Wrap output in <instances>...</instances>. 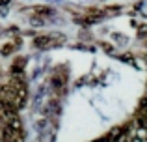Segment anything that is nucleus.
I'll use <instances>...</instances> for the list:
<instances>
[{"label": "nucleus", "mask_w": 147, "mask_h": 142, "mask_svg": "<svg viewBox=\"0 0 147 142\" xmlns=\"http://www.w3.org/2000/svg\"><path fill=\"white\" fill-rule=\"evenodd\" d=\"M2 52H4V54H9V52H13V45H4V47H2Z\"/></svg>", "instance_id": "nucleus-4"}, {"label": "nucleus", "mask_w": 147, "mask_h": 142, "mask_svg": "<svg viewBox=\"0 0 147 142\" xmlns=\"http://www.w3.org/2000/svg\"><path fill=\"white\" fill-rule=\"evenodd\" d=\"M9 142H24V135H22V133H13Z\"/></svg>", "instance_id": "nucleus-3"}, {"label": "nucleus", "mask_w": 147, "mask_h": 142, "mask_svg": "<svg viewBox=\"0 0 147 142\" xmlns=\"http://www.w3.org/2000/svg\"><path fill=\"white\" fill-rule=\"evenodd\" d=\"M37 13H47V15H50V13H52V11H50V7L43 6V7H37Z\"/></svg>", "instance_id": "nucleus-5"}, {"label": "nucleus", "mask_w": 147, "mask_h": 142, "mask_svg": "<svg viewBox=\"0 0 147 142\" xmlns=\"http://www.w3.org/2000/svg\"><path fill=\"white\" fill-rule=\"evenodd\" d=\"M7 125L11 127V131H13V133H22V124H21V120H19L17 114L11 116V118H7Z\"/></svg>", "instance_id": "nucleus-2"}, {"label": "nucleus", "mask_w": 147, "mask_h": 142, "mask_svg": "<svg viewBox=\"0 0 147 142\" xmlns=\"http://www.w3.org/2000/svg\"><path fill=\"white\" fill-rule=\"evenodd\" d=\"M142 107H147V97H145V99H142Z\"/></svg>", "instance_id": "nucleus-6"}, {"label": "nucleus", "mask_w": 147, "mask_h": 142, "mask_svg": "<svg viewBox=\"0 0 147 142\" xmlns=\"http://www.w3.org/2000/svg\"><path fill=\"white\" fill-rule=\"evenodd\" d=\"M132 142H142V140L140 139H132Z\"/></svg>", "instance_id": "nucleus-7"}, {"label": "nucleus", "mask_w": 147, "mask_h": 142, "mask_svg": "<svg viewBox=\"0 0 147 142\" xmlns=\"http://www.w3.org/2000/svg\"><path fill=\"white\" fill-rule=\"evenodd\" d=\"M34 45H36V47H41V49H49V47H54L56 41H54L50 36H39V37H36Z\"/></svg>", "instance_id": "nucleus-1"}]
</instances>
